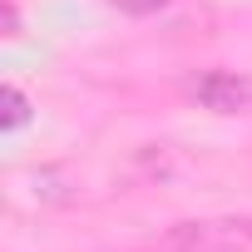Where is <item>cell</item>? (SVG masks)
<instances>
[{
  "instance_id": "obj_2",
  "label": "cell",
  "mask_w": 252,
  "mask_h": 252,
  "mask_svg": "<svg viewBox=\"0 0 252 252\" xmlns=\"http://www.w3.org/2000/svg\"><path fill=\"white\" fill-rule=\"evenodd\" d=\"M188 94L208 114H252V74L242 69H208L188 84Z\"/></svg>"
},
{
  "instance_id": "obj_4",
  "label": "cell",
  "mask_w": 252,
  "mask_h": 252,
  "mask_svg": "<svg viewBox=\"0 0 252 252\" xmlns=\"http://www.w3.org/2000/svg\"><path fill=\"white\" fill-rule=\"evenodd\" d=\"M114 5H119L124 15H154V10L168 5V0H114Z\"/></svg>"
},
{
  "instance_id": "obj_1",
  "label": "cell",
  "mask_w": 252,
  "mask_h": 252,
  "mask_svg": "<svg viewBox=\"0 0 252 252\" xmlns=\"http://www.w3.org/2000/svg\"><path fill=\"white\" fill-rule=\"evenodd\" d=\"M163 252H252V218H188L163 232Z\"/></svg>"
},
{
  "instance_id": "obj_3",
  "label": "cell",
  "mask_w": 252,
  "mask_h": 252,
  "mask_svg": "<svg viewBox=\"0 0 252 252\" xmlns=\"http://www.w3.org/2000/svg\"><path fill=\"white\" fill-rule=\"evenodd\" d=\"M30 119V104L20 89H5V129H20V124Z\"/></svg>"
},
{
  "instance_id": "obj_5",
  "label": "cell",
  "mask_w": 252,
  "mask_h": 252,
  "mask_svg": "<svg viewBox=\"0 0 252 252\" xmlns=\"http://www.w3.org/2000/svg\"><path fill=\"white\" fill-rule=\"evenodd\" d=\"M5 35H20V10L5 5Z\"/></svg>"
}]
</instances>
